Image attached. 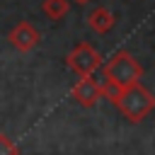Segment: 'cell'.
I'll return each instance as SVG.
<instances>
[{"label":"cell","instance_id":"1","mask_svg":"<svg viewBox=\"0 0 155 155\" xmlns=\"http://www.w3.org/2000/svg\"><path fill=\"white\" fill-rule=\"evenodd\" d=\"M114 107H116L128 121L138 124V121H143V119L155 109V94H153L148 87H143L140 82H136V85H128V87H124V90L119 92Z\"/></svg>","mask_w":155,"mask_h":155},{"label":"cell","instance_id":"2","mask_svg":"<svg viewBox=\"0 0 155 155\" xmlns=\"http://www.w3.org/2000/svg\"><path fill=\"white\" fill-rule=\"evenodd\" d=\"M102 73H104V80H109L111 85H116L119 90H124V87H128V85H136V82H140V78H143V65L136 61V56L133 53H128V51H116L104 65H102Z\"/></svg>","mask_w":155,"mask_h":155},{"label":"cell","instance_id":"3","mask_svg":"<svg viewBox=\"0 0 155 155\" xmlns=\"http://www.w3.org/2000/svg\"><path fill=\"white\" fill-rule=\"evenodd\" d=\"M65 65L78 75V78H85V75H92L99 65H102V56L97 48H92L87 41H80L68 56H65Z\"/></svg>","mask_w":155,"mask_h":155},{"label":"cell","instance_id":"4","mask_svg":"<svg viewBox=\"0 0 155 155\" xmlns=\"http://www.w3.org/2000/svg\"><path fill=\"white\" fill-rule=\"evenodd\" d=\"M70 97L75 104H80L82 109H92L99 99H102V80H94L92 75L78 78V82L70 90Z\"/></svg>","mask_w":155,"mask_h":155},{"label":"cell","instance_id":"5","mask_svg":"<svg viewBox=\"0 0 155 155\" xmlns=\"http://www.w3.org/2000/svg\"><path fill=\"white\" fill-rule=\"evenodd\" d=\"M7 41H10V46H12V48H17L19 53H29L31 48H36V46H39L41 34L36 31V27H34L31 22L22 19V22H17V24L10 29Z\"/></svg>","mask_w":155,"mask_h":155},{"label":"cell","instance_id":"6","mask_svg":"<svg viewBox=\"0 0 155 155\" xmlns=\"http://www.w3.org/2000/svg\"><path fill=\"white\" fill-rule=\"evenodd\" d=\"M116 24V17L111 15L109 7H94L90 15H87V27L94 31V34H109Z\"/></svg>","mask_w":155,"mask_h":155},{"label":"cell","instance_id":"7","mask_svg":"<svg viewBox=\"0 0 155 155\" xmlns=\"http://www.w3.org/2000/svg\"><path fill=\"white\" fill-rule=\"evenodd\" d=\"M41 10L48 19L53 22H61L68 12H70V0H44L41 2Z\"/></svg>","mask_w":155,"mask_h":155},{"label":"cell","instance_id":"8","mask_svg":"<svg viewBox=\"0 0 155 155\" xmlns=\"http://www.w3.org/2000/svg\"><path fill=\"white\" fill-rule=\"evenodd\" d=\"M0 155H19V148H17L15 140L7 138L5 133H0Z\"/></svg>","mask_w":155,"mask_h":155},{"label":"cell","instance_id":"9","mask_svg":"<svg viewBox=\"0 0 155 155\" xmlns=\"http://www.w3.org/2000/svg\"><path fill=\"white\" fill-rule=\"evenodd\" d=\"M73 2H78V5H85V2H90V0H73Z\"/></svg>","mask_w":155,"mask_h":155}]
</instances>
